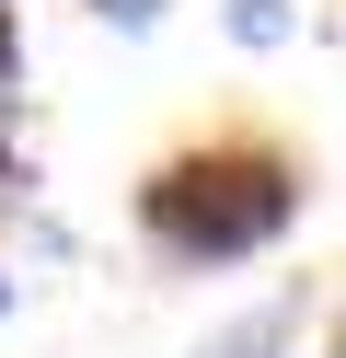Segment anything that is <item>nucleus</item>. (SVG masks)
I'll use <instances>...</instances> for the list:
<instances>
[{
  "mask_svg": "<svg viewBox=\"0 0 346 358\" xmlns=\"http://www.w3.org/2000/svg\"><path fill=\"white\" fill-rule=\"evenodd\" d=\"M289 335H300V312H289V301H266V312H243L231 335H208L196 358H289Z\"/></svg>",
  "mask_w": 346,
  "mask_h": 358,
  "instance_id": "f03ea898",
  "label": "nucleus"
},
{
  "mask_svg": "<svg viewBox=\"0 0 346 358\" xmlns=\"http://www.w3.org/2000/svg\"><path fill=\"white\" fill-rule=\"evenodd\" d=\"M289 0H231V35H243V47H289Z\"/></svg>",
  "mask_w": 346,
  "mask_h": 358,
  "instance_id": "7ed1b4c3",
  "label": "nucleus"
},
{
  "mask_svg": "<svg viewBox=\"0 0 346 358\" xmlns=\"http://www.w3.org/2000/svg\"><path fill=\"white\" fill-rule=\"evenodd\" d=\"M12 301H23V289H12V278H0V312H12Z\"/></svg>",
  "mask_w": 346,
  "mask_h": 358,
  "instance_id": "423d86ee",
  "label": "nucleus"
},
{
  "mask_svg": "<svg viewBox=\"0 0 346 358\" xmlns=\"http://www.w3.org/2000/svg\"><path fill=\"white\" fill-rule=\"evenodd\" d=\"M0 185H12V150H0Z\"/></svg>",
  "mask_w": 346,
  "mask_h": 358,
  "instance_id": "0eeeda50",
  "label": "nucleus"
},
{
  "mask_svg": "<svg viewBox=\"0 0 346 358\" xmlns=\"http://www.w3.org/2000/svg\"><path fill=\"white\" fill-rule=\"evenodd\" d=\"M12 58H23V35H12V0H0V81H12ZM12 104V93H0Z\"/></svg>",
  "mask_w": 346,
  "mask_h": 358,
  "instance_id": "39448f33",
  "label": "nucleus"
},
{
  "mask_svg": "<svg viewBox=\"0 0 346 358\" xmlns=\"http://www.w3.org/2000/svg\"><path fill=\"white\" fill-rule=\"evenodd\" d=\"M92 12H104L115 35H150V24H161V0H92Z\"/></svg>",
  "mask_w": 346,
  "mask_h": 358,
  "instance_id": "20e7f679",
  "label": "nucleus"
},
{
  "mask_svg": "<svg viewBox=\"0 0 346 358\" xmlns=\"http://www.w3.org/2000/svg\"><path fill=\"white\" fill-rule=\"evenodd\" d=\"M289 220H300V162H289L277 139H208V150H173V162L138 185V231H150L173 266L266 255Z\"/></svg>",
  "mask_w": 346,
  "mask_h": 358,
  "instance_id": "f257e3e1",
  "label": "nucleus"
}]
</instances>
